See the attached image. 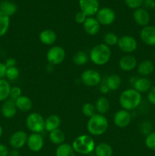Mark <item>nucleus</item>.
I'll return each instance as SVG.
<instances>
[{
  "label": "nucleus",
  "mask_w": 155,
  "mask_h": 156,
  "mask_svg": "<svg viewBox=\"0 0 155 156\" xmlns=\"http://www.w3.org/2000/svg\"><path fill=\"white\" fill-rule=\"evenodd\" d=\"M141 94L134 88H129L121 93L119 96V104L122 108L128 111L136 109L141 103Z\"/></svg>",
  "instance_id": "1"
},
{
  "label": "nucleus",
  "mask_w": 155,
  "mask_h": 156,
  "mask_svg": "<svg viewBox=\"0 0 155 156\" xmlns=\"http://www.w3.org/2000/svg\"><path fill=\"white\" fill-rule=\"evenodd\" d=\"M109 121L103 114L97 113L95 115L89 118L87 123V129L90 135L94 136H102L107 131Z\"/></svg>",
  "instance_id": "2"
},
{
  "label": "nucleus",
  "mask_w": 155,
  "mask_h": 156,
  "mask_svg": "<svg viewBox=\"0 0 155 156\" xmlns=\"http://www.w3.org/2000/svg\"><path fill=\"white\" fill-rule=\"evenodd\" d=\"M112 51L109 47L105 44H99L91 48L89 58L91 62L97 66L106 65L109 61Z\"/></svg>",
  "instance_id": "3"
},
{
  "label": "nucleus",
  "mask_w": 155,
  "mask_h": 156,
  "mask_svg": "<svg viewBox=\"0 0 155 156\" xmlns=\"http://www.w3.org/2000/svg\"><path fill=\"white\" fill-rule=\"evenodd\" d=\"M72 147L76 153L88 155L95 149V142L90 135H81L76 137L72 143Z\"/></svg>",
  "instance_id": "4"
},
{
  "label": "nucleus",
  "mask_w": 155,
  "mask_h": 156,
  "mask_svg": "<svg viewBox=\"0 0 155 156\" xmlns=\"http://www.w3.org/2000/svg\"><path fill=\"white\" fill-rule=\"evenodd\" d=\"M26 126L31 133H40L45 129V119L39 113H30L26 118Z\"/></svg>",
  "instance_id": "5"
},
{
  "label": "nucleus",
  "mask_w": 155,
  "mask_h": 156,
  "mask_svg": "<svg viewBox=\"0 0 155 156\" xmlns=\"http://www.w3.org/2000/svg\"><path fill=\"white\" fill-rule=\"evenodd\" d=\"M65 50L60 46H53L50 47L46 53L47 61L53 66L62 63L65 60Z\"/></svg>",
  "instance_id": "6"
},
{
  "label": "nucleus",
  "mask_w": 155,
  "mask_h": 156,
  "mask_svg": "<svg viewBox=\"0 0 155 156\" xmlns=\"http://www.w3.org/2000/svg\"><path fill=\"white\" fill-rule=\"evenodd\" d=\"M101 75L94 69L84 70L81 75L82 83L88 87H94L101 82Z\"/></svg>",
  "instance_id": "7"
},
{
  "label": "nucleus",
  "mask_w": 155,
  "mask_h": 156,
  "mask_svg": "<svg viewBox=\"0 0 155 156\" xmlns=\"http://www.w3.org/2000/svg\"><path fill=\"white\" fill-rule=\"evenodd\" d=\"M119 48L120 50L126 53H132L137 50L138 42L136 40L130 35H123L119 37L118 41Z\"/></svg>",
  "instance_id": "8"
},
{
  "label": "nucleus",
  "mask_w": 155,
  "mask_h": 156,
  "mask_svg": "<svg viewBox=\"0 0 155 156\" xmlns=\"http://www.w3.org/2000/svg\"><path fill=\"white\" fill-rule=\"evenodd\" d=\"M96 15H97V20L100 25H110L115 19V12L109 8H103L99 9Z\"/></svg>",
  "instance_id": "9"
},
{
  "label": "nucleus",
  "mask_w": 155,
  "mask_h": 156,
  "mask_svg": "<svg viewBox=\"0 0 155 156\" xmlns=\"http://www.w3.org/2000/svg\"><path fill=\"white\" fill-rule=\"evenodd\" d=\"M28 136L24 131L18 130L13 133L9 138V144L14 149H19L27 144Z\"/></svg>",
  "instance_id": "10"
},
{
  "label": "nucleus",
  "mask_w": 155,
  "mask_h": 156,
  "mask_svg": "<svg viewBox=\"0 0 155 156\" xmlns=\"http://www.w3.org/2000/svg\"><path fill=\"white\" fill-rule=\"evenodd\" d=\"M81 12L87 17L96 15L99 10V2L97 0H79Z\"/></svg>",
  "instance_id": "11"
},
{
  "label": "nucleus",
  "mask_w": 155,
  "mask_h": 156,
  "mask_svg": "<svg viewBox=\"0 0 155 156\" xmlns=\"http://www.w3.org/2000/svg\"><path fill=\"white\" fill-rule=\"evenodd\" d=\"M132 120L130 112L126 110L121 109L117 111L113 117V123L119 128H126L129 126Z\"/></svg>",
  "instance_id": "12"
},
{
  "label": "nucleus",
  "mask_w": 155,
  "mask_h": 156,
  "mask_svg": "<svg viewBox=\"0 0 155 156\" xmlns=\"http://www.w3.org/2000/svg\"><path fill=\"white\" fill-rule=\"evenodd\" d=\"M44 145L43 137L40 133H32L28 136L27 141V146L30 151L33 152H40L43 149Z\"/></svg>",
  "instance_id": "13"
},
{
  "label": "nucleus",
  "mask_w": 155,
  "mask_h": 156,
  "mask_svg": "<svg viewBox=\"0 0 155 156\" xmlns=\"http://www.w3.org/2000/svg\"><path fill=\"white\" fill-rule=\"evenodd\" d=\"M140 38L144 44L150 47L155 46V27L147 25L143 27L140 32Z\"/></svg>",
  "instance_id": "14"
},
{
  "label": "nucleus",
  "mask_w": 155,
  "mask_h": 156,
  "mask_svg": "<svg viewBox=\"0 0 155 156\" xmlns=\"http://www.w3.org/2000/svg\"><path fill=\"white\" fill-rule=\"evenodd\" d=\"M119 66L122 71L130 72L138 66V61L136 58L132 55H125L119 59Z\"/></svg>",
  "instance_id": "15"
},
{
  "label": "nucleus",
  "mask_w": 155,
  "mask_h": 156,
  "mask_svg": "<svg viewBox=\"0 0 155 156\" xmlns=\"http://www.w3.org/2000/svg\"><path fill=\"white\" fill-rule=\"evenodd\" d=\"M133 18L137 24L144 27L148 25L150 21V14L148 11L144 8H138L134 12Z\"/></svg>",
  "instance_id": "16"
},
{
  "label": "nucleus",
  "mask_w": 155,
  "mask_h": 156,
  "mask_svg": "<svg viewBox=\"0 0 155 156\" xmlns=\"http://www.w3.org/2000/svg\"><path fill=\"white\" fill-rule=\"evenodd\" d=\"M17 107L15 101L12 99H7L3 101L1 107V113L4 117L7 119H11L15 117L17 114Z\"/></svg>",
  "instance_id": "17"
},
{
  "label": "nucleus",
  "mask_w": 155,
  "mask_h": 156,
  "mask_svg": "<svg viewBox=\"0 0 155 156\" xmlns=\"http://www.w3.org/2000/svg\"><path fill=\"white\" fill-rule=\"evenodd\" d=\"M83 27L84 31L88 34L91 35V36H94L100 31V24L97 18H94L93 17H88L83 24Z\"/></svg>",
  "instance_id": "18"
},
{
  "label": "nucleus",
  "mask_w": 155,
  "mask_h": 156,
  "mask_svg": "<svg viewBox=\"0 0 155 156\" xmlns=\"http://www.w3.org/2000/svg\"><path fill=\"white\" fill-rule=\"evenodd\" d=\"M39 39L44 45L51 46L56 43L57 35L54 30L51 29H45L40 33Z\"/></svg>",
  "instance_id": "19"
},
{
  "label": "nucleus",
  "mask_w": 155,
  "mask_h": 156,
  "mask_svg": "<svg viewBox=\"0 0 155 156\" xmlns=\"http://www.w3.org/2000/svg\"><path fill=\"white\" fill-rule=\"evenodd\" d=\"M154 64L150 59H144L141 61L137 66L138 74L142 76H147L151 75L154 71Z\"/></svg>",
  "instance_id": "20"
},
{
  "label": "nucleus",
  "mask_w": 155,
  "mask_h": 156,
  "mask_svg": "<svg viewBox=\"0 0 155 156\" xmlns=\"http://www.w3.org/2000/svg\"><path fill=\"white\" fill-rule=\"evenodd\" d=\"M151 87V82L145 77L138 78L134 82V89L141 94L147 92Z\"/></svg>",
  "instance_id": "21"
},
{
  "label": "nucleus",
  "mask_w": 155,
  "mask_h": 156,
  "mask_svg": "<svg viewBox=\"0 0 155 156\" xmlns=\"http://www.w3.org/2000/svg\"><path fill=\"white\" fill-rule=\"evenodd\" d=\"M17 109L23 112H27L30 111L33 107V102L31 99L26 95H21L17 100L15 101Z\"/></svg>",
  "instance_id": "22"
},
{
  "label": "nucleus",
  "mask_w": 155,
  "mask_h": 156,
  "mask_svg": "<svg viewBox=\"0 0 155 156\" xmlns=\"http://www.w3.org/2000/svg\"><path fill=\"white\" fill-rule=\"evenodd\" d=\"M61 124V119L56 114H51L45 119V130L50 133L51 131L59 129Z\"/></svg>",
  "instance_id": "23"
},
{
  "label": "nucleus",
  "mask_w": 155,
  "mask_h": 156,
  "mask_svg": "<svg viewBox=\"0 0 155 156\" xmlns=\"http://www.w3.org/2000/svg\"><path fill=\"white\" fill-rule=\"evenodd\" d=\"M56 156H76V152L71 145L64 143L56 148Z\"/></svg>",
  "instance_id": "24"
},
{
  "label": "nucleus",
  "mask_w": 155,
  "mask_h": 156,
  "mask_svg": "<svg viewBox=\"0 0 155 156\" xmlns=\"http://www.w3.org/2000/svg\"><path fill=\"white\" fill-rule=\"evenodd\" d=\"M49 139L53 144L59 145L64 143L65 140V135L62 130L60 129H56L55 130L51 131L49 134Z\"/></svg>",
  "instance_id": "25"
},
{
  "label": "nucleus",
  "mask_w": 155,
  "mask_h": 156,
  "mask_svg": "<svg viewBox=\"0 0 155 156\" xmlns=\"http://www.w3.org/2000/svg\"><path fill=\"white\" fill-rule=\"evenodd\" d=\"M94 151L97 156H112L113 152L112 146L106 143H100L97 144Z\"/></svg>",
  "instance_id": "26"
},
{
  "label": "nucleus",
  "mask_w": 155,
  "mask_h": 156,
  "mask_svg": "<svg viewBox=\"0 0 155 156\" xmlns=\"http://www.w3.org/2000/svg\"><path fill=\"white\" fill-rule=\"evenodd\" d=\"M122 83V79L119 76L116 74H112L106 80V85L109 91H116L119 88Z\"/></svg>",
  "instance_id": "27"
},
{
  "label": "nucleus",
  "mask_w": 155,
  "mask_h": 156,
  "mask_svg": "<svg viewBox=\"0 0 155 156\" xmlns=\"http://www.w3.org/2000/svg\"><path fill=\"white\" fill-rule=\"evenodd\" d=\"M95 108L96 111L98 114H103L104 115L105 114L108 112L109 109V102L108 101L107 98L104 97H100L96 101L95 103Z\"/></svg>",
  "instance_id": "28"
},
{
  "label": "nucleus",
  "mask_w": 155,
  "mask_h": 156,
  "mask_svg": "<svg viewBox=\"0 0 155 156\" xmlns=\"http://www.w3.org/2000/svg\"><path fill=\"white\" fill-rule=\"evenodd\" d=\"M0 12H3L10 17L16 13L17 6L10 1H7V0L2 1L0 3Z\"/></svg>",
  "instance_id": "29"
},
{
  "label": "nucleus",
  "mask_w": 155,
  "mask_h": 156,
  "mask_svg": "<svg viewBox=\"0 0 155 156\" xmlns=\"http://www.w3.org/2000/svg\"><path fill=\"white\" fill-rule=\"evenodd\" d=\"M11 85L6 79H0V102H3L9 98Z\"/></svg>",
  "instance_id": "30"
},
{
  "label": "nucleus",
  "mask_w": 155,
  "mask_h": 156,
  "mask_svg": "<svg viewBox=\"0 0 155 156\" xmlns=\"http://www.w3.org/2000/svg\"><path fill=\"white\" fill-rule=\"evenodd\" d=\"M10 26V17L0 12V37L5 36Z\"/></svg>",
  "instance_id": "31"
},
{
  "label": "nucleus",
  "mask_w": 155,
  "mask_h": 156,
  "mask_svg": "<svg viewBox=\"0 0 155 156\" xmlns=\"http://www.w3.org/2000/svg\"><path fill=\"white\" fill-rule=\"evenodd\" d=\"M89 55L84 51H78L73 56V62L76 66H84L89 61Z\"/></svg>",
  "instance_id": "32"
},
{
  "label": "nucleus",
  "mask_w": 155,
  "mask_h": 156,
  "mask_svg": "<svg viewBox=\"0 0 155 156\" xmlns=\"http://www.w3.org/2000/svg\"><path fill=\"white\" fill-rule=\"evenodd\" d=\"M118 41V36L112 32H107V33L105 34L104 37H103V42H104L103 44L107 45L108 47L117 45Z\"/></svg>",
  "instance_id": "33"
},
{
  "label": "nucleus",
  "mask_w": 155,
  "mask_h": 156,
  "mask_svg": "<svg viewBox=\"0 0 155 156\" xmlns=\"http://www.w3.org/2000/svg\"><path fill=\"white\" fill-rule=\"evenodd\" d=\"M82 114L85 116V117L91 118L93 116L97 114V111H96L95 105H93L91 103H85L83 105L81 108Z\"/></svg>",
  "instance_id": "34"
},
{
  "label": "nucleus",
  "mask_w": 155,
  "mask_h": 156,
  "mask_svg": "<svg viewBox=\"0 0 155 156\" xmlns=\"http://www.w3.org/2000/svg\"><path fill=\"white\" fill-rule=\"evenodd\" d=\"M20 76L19 69L16 66L9 67L6 70L5 77L10 81H15L18 79Z\"/></svg>",
  "instance_id": "35"
},
{
  "label": "nucleus",
  "mask_w": 155,
  "mask_h": 156,
  "mask_svg": "<svg viewBox=\"0 0 155 156\" xmlns=\"http://www.w3.org/2000/svg\"><path fill=\"white\" fill-rule=\"evenodd\" d=\"M144 143L147 149L152 151H155V131L151 132L148 135L146 136Z\"/></svg>",
  "instance_id": "36"
},
{
  "label": "nucleus",
  "mask_w": 155,
  "mask_h": 156,
  "mask_svg": "<svg viewBox=\"0 0 155 156\" xmlns=\"http://www.w3.org/2000/svg\"><path fill=\"white\" fill-rule=\"evenodd\" d=\"M140 130L142 133V134L147 136L149 133H150L152 132L151 123L149 121H147V120L143 121L142 123H141V125H140Z\"/></svg>",
  "instance_id": "37"
},
{
  "label": "nucleus",
  "mask_w": 155,
  "mask_h": 156,
  "mask_svg": "<svg viewBox=\"0 0 155 156\" xmlns=\"http://www.w3.org/2000/svg\"><path fill=\"white\" fill-rule=\"evenodd\" d=\"M22 95V92H21V88L18 86H13L11 88L10 90V94H9V97L13 101L17 100L18 98H20Z\"/></svg>",
  "instance_id": "38"
},
{
  "label": "nucleus",
  "mask_w": 155,
  "mask_h": 156,
  "mask_svg": "<svg viewBox=\"0 0 155 156\" xmlns=\"http://www.w3.org/2000/svg\"><path fill=\"white\" fill-rule=\"evenodd\" d=\"M144 0H125L126 5L131 9H138L142 5Z\"/></svg>",
  "instance_id": "39"
},
{
  "label": "nucleus",
  "mask_w": 155,
  "mask_h": 156,
  "mask_svg": "<svg viewBox=\"0 0 155 156\" xmlns=\"http://www.w3.org/2000/svg\"><path fill=\"white\" fill-rule=\"evenodd\" d=\"M147 101L150 104L155 105V85H153L147 91Z\"/></svg>",
  "instance_id": "40"
},
{
  "label": "nucleus",
  "mask_w": 155,
  "mask_h": 156,
  "mask_svg": "<svg viewBox=\"0 0 155 156\" xmlns=\"http://www.w3.org/2000/svg\"><path fill=\"white\" fill-rule=\"evenodd\" d=\"M144 9L147 11L153 10L155 9V0H144L143 1Z\"/></svg>",
  "instance_id": "41"
},
{
  "label": "nucleus",
  "mask_w": 155,
  "mask_h": 156,
  "mask_svg": "<svg viewBox=\"0 0 155 156\" xmlns=\"http://www.w3.org/2000/svg\"><path fill=\"white\" fill-rule=\"evenodd\" d=\"M74 19H75L76 23H78V24H84V21H86L87 16L83 13V12H79L75 15Z\"/></svg>",
  "instance_id": "42"
},
{
  "label": "nucleus",
  "mask_w": 155,
  "mask_h": 156,
  "mask_svg": "<svg viewBox=\"0 0 155 156\" xmlns=\"http://www.w3.org/2000/svg\"><path fill=\"white\" fill-rule=\"evenodd\" d=\"M4 63H5V65L6 66V67H7V68H9V67L16 66L17 61H16V59H14V58H8Z\"/></svg>",
  "instance_id": "43"
},
{
  "label": "nucleus",
  "mask_w": 155,
  "mask_h": 156,
  "mask_svg": "<svg viewBox=\"0 0 155 156\" xmlns=\"http://www.w3.org/2000/svg\"><path fill=\"white\" fill-rule=\"evenodd\" d=\"M9 153V150L7 146L4 144L0 143V156H8Z\"/></svg>",
  "instance_id": "44"
},
{
  "label": "nucleus",
  "mask_w": 155,
  "mask_h": 156,
  "mask_svg": "<svg viewBox=\"0 0 155 156\" xmlns=\"http://www.w3.org/2000/svg\"><path fill=\"white\" fill-rule=\"evenodd\" d=\"M6 70H7V67L5 65L4 62H0V79H4L5 77Z\"/></svg>",
  "instance_id": "45"
},
{
  "label": "nucleus",
  "mask_w": 155,
  "mask_h": 156,
  "mask_svg": "<svg viewBox=\"0 0 155 156\" xmlns=\"http://www.w3.org/2000/svg\"><path fill=\"white\" fill-rule=\"evenodd\" d=\"M109 88H108V87L106 86V83L105 84H103V85L100 86V91H101V93H103V94H106V93H108V91H109Z\"/></svg>",
  "instance_id": "46"
},
{
  "label": "nucleus",
  "mask_w": 155,
  "mask_h": 156,
  "mask_svg": "<svg viewBox=\"0 0 155 156\" xmlns=\"http://www.w3.org/2000/svg\"><path fill=\"white\" fill-rule=\"evenodd\" d=\"M8 156H20V154L17 149H13L12 151H9V155Z\"/></svg>",
  "instance_id": "47"
},
{
  "label": "nucleus",
  "mask_w": 155,
  "mask_h": 156,
  "mask_svg": "<svg viewBox=\"0 0 155 156\" xmlns=\"http://www.w3.org/2000/svg\"><path fill=\"white\" fill-rule=\"evenodd\" d=\"M2 133H3V129H2V126L0 125V138L2 136Z\"/></svg>",
  "instance_id": "48"
}]
</instances>
